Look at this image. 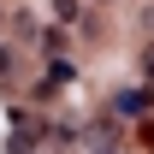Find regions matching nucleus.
Instances as JSON below:
<instances>
[{"instance_id":"7ed1b4c3","label":"nucleus","mask_w":154,"mask_h":154,"mask_svg":"<svg viewBox=\"0 0 154 154\" xmlns=\"http://www.w3.org/2000/svg\"><path fill=\"white\" fill-rule=\"evenodd\" d=\"M142 71H148V77H154V48H148V59H142Z\"/></svg>"},{"instance_id":"f257e3e1","label":"nucleus","mask_w":154,"mask_h":154,"mask_svg":"<svg viewBox=\"0 0 154 154\" xmlns=\"http://www.w3.org/2000/svg\"><path fill=\"white\" fill-rule=\"evenodd\" d=\"M154 107V89L148 83H131V89H119V113H148Z\"/></svg>"},{"instance_id":"f03ea898","label":"nucleus","mask_w":154,"mask_h":154,"mask_svg":"<svg viewBox=\"0 0 154 154\" xmlns=\"http://www.w3.org/2000/svg\"><path fill=\"white\" fill-rule=\"evenodd\" d=\"M54 18L59 24H83V6H77V0H54Z\"/></svg>"}]
</instances>
